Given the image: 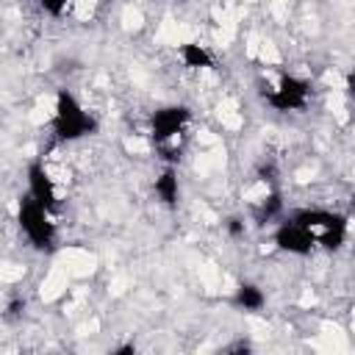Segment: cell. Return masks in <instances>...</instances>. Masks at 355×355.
Masks as SVG:
<instances>
[{"label": "cell", "mask_w": 355, "mask_h": 355, "mask_svg": "<svg viewBox=\"0 0 355 355\" xmlns=\"http://www.w3.org/2000/svg\"><path fill=\"white\" fill-rule=\"evenodd\" d=\"M97 130V119L86 105L67 89L55 94V108H53V136L58 141H78L86 139Z\"/></svg>", "instance_id": "cell-1"}, {"label": "cell", "mask_w": 355, "mask_h": 355, "mask_svg": "<svg viewBox=\"0 0 355 355\" xmlns=\"http://www.w3.org/2000/svg\"><path fill=\"white\" fill-rule=\"evenodd\" d=\"M17 225L25 236V241L33 247V250H42V252H50L58 241V227L53 222V211H47L42 202H36L31 194H25L19 200V208H17Z\"/></svg>", "instance_id": "cell-2"}, {"label": "cell", "mask_w": 355, "mask_h": 355, "mask_svg": "<svg viewBox=\"0 0 355 355\" xmlns=\"http://www.w3.org/2000/svg\"><path fill=\"white\" fill-rule=\"evenodd\" d=\"M291 219L302 222L313 233L316 247L330 250V252L338 250L347 241V233H349L347 219L341 214H336V211H327V208H300V211L291 214Z\"/></svg>", "instance_id": "cell-3"}, {"label": "cell", "mask_w": 355, "mask_h": 355, "mask_svg": "<svg viewBox=\"0 0 355 355\" xmlns=\"http://www.w3.org/2000/svg\"><path fill=\"white\" fill-rule=\"evenodd\" d=\"M191 122V111L189 105H161L158 111H153L150 116V139L158 147H175L178 136H183V130Z\"/></svg>", "instance_id": "cell-4"}, {"label": "cell", "mask_w": 355, "mask_h": 355, "mask_svg": "<svg viewBox=\"0 0 355 355\" xmlns=\"http://www.w3.org/2000/svg\"><path fill=\"white\" fill-rule=\"evenodd\" d=\"M311 100V83L297 75H280L277 83L266 92V103L275 111H302Z\"/></svg>", "instance_id": "cell-5"}, {"label": "cell", "mask_w": 355, "mask_h": 355, "mask_svg": "<svg viewBox=\"0 0 355 355\" xmlns=\"http://www.w3.org/2000/svg\"><path fill=\"white\" fill-rule=\"evenodd\" d=\"M275 247L288 255H311L316 250V239L302 222L288 216L275 227Z\"/></svg>", "instance_id": "cell-6"}, {"label": "cell", "mask_w": 355, "mask_h": 355, "mask_svg": "<svg viewBox=\"0 0 355 355\" xmlns=\"http://www.w3.org/2000/svg\"><path fill=\"white\" fill-rule=\"evenodd\" d=\"M28 194L36 200V202H42L47 211H58V189H55V183H53V178H50V172L39 164V161H33L31 166H28Z\"/></svg>", "instance_id": "cell-7"}, {"label": "cell", "mask_w": 355, "mask_h": 355, "mask_svg": "<svg viewBox=\"0 0 355 355\" xmlns=\"http://www.w3.org/2000/svg\"><path fill=\"white\" fill-rule=\"evenodd\" d=\"M153 191H155L158 202H164L166 208L178 205V200H180V183H178V172H175V166H166V169L155 178Z\"/></svg>", "instance_id": "cell-8"}, {"label": "cell", "mask_w": 355, "mask_h": 355, "mask_svg": "<svg viewBox=\"0 0 355 355\" xmlns=\"http://www.w3.org/2000/svg\"><path fill=\"white\" fill-rule=\"evenodd\" d=\"M233 305L241 308V311H247V313H258L266 305V294L255 283H241L236 288V294H233Z\"/></svg>", "instance_id": "cell-9"}, {"label": "cell", "mask_w": 355, "mask_h": 355, "mask_svg": "<svg viewBox=\"0 0 355 355\" xmlns=\"http://www.w3.org/2000/svg\"><path fill=\"white\" fill-rule=\"evenodd\" d=\"M180 61H183V67H189V69H208V67H214V55L202 47V44H197V42H186V44H180Z\"/></svg>", "instance_id": "cell-10"}, {"label": "cell", "mask_w": 355, "mask_h": 355, "mask_svg": "<svg viewBox=\"0 0 355 355\" xmlns=\"http://www.w3.org/2000/svg\"><path fill=\"white\" fill-rule=\"evenodd\" d=\"M280 211H283L280 191L272 189V191H266V194L261 197V202L255 205V219H258V222H272L275 216H280Z\"/></svg>", "instance_id": "cell-11"}, {"label": "cell", "mask_w": 355, "mask_h": 355, "mask_svg": "<svg viewBox=\"0 0 355 355\" xmlns=\"http://www.w3.org/2000/svg\"><path fill=\"white\" fill-rule=\"evenodd\" d=\"M39 6H42L44 14H50V17H61V14L72 6V0H39Z\"/></svg>", "instance_id": "cell-12"}, {"label": "cell", "mask_w": 355, "mask_h": 355, "mask_svg": "<svg viewBox=\"0 0 355 355\" xmlns=\"http://www.w3.org/2000/svg\"><path fill=\"white\" fill-rule=\"evenodd\" d=\"M227 230H230L233 236H244V222L236 219V216H230V219H227Z\"/></svg>", "instance_id": "cell-13"}, {"label": "cell", "mask_w": 355, "mask_h": 355, "mask_svg": "<svg viewBox=\"0 0 355 355\" xmlns=\"http://www.w3.org/2000/svg\"><path fill=\"white\" fill-rule=\"evenodd\" d=\"M347 94H349V100H352V105H355V72L347 78Z\"/></svg>", "instance_id": "cell-14"}, {"label": "cell", "mask_w": 355, "mask_h": 355, "mask_svg": "<svg viewBox=\"0 0 355 355\" xmlns=\"http://www.w3.org/2000/svg\"><path fill=\"white\" fill-rule=\"evenodd\" d=\"M352 208H355V191H352Z\"/></svg>", "instance_id": "cell-15"}]
</instances>
